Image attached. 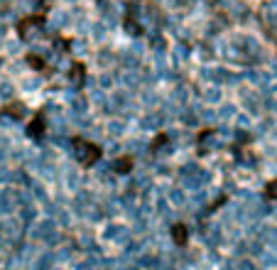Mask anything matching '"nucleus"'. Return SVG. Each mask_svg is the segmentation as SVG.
Listing matches in <instances>:
<instances>
[{
    "mask_svg": "<svg viewBox=\"0 0 277 270\" xmlns=\"http://www.w3.org/2000/svg\"><path fill=\"white\" fill-rule=\"evenodd\" d=\"M172 236H174V241H177L179 246H184V243H187V226L177 224V226L172 228Z\"/></svg>",
    "mask_w": 277,
    "mask_h": 270,
    "instance_id": "nucleus-2",
    "label": "nucleus"
},
{
    "mask_svg": "<svg viewBox=\"0 0 277 270\" xmlns=\"http://www.w3.org/2000/svg\"><path fill=\"white\" fill-rule=\"evenodd\" d=\"M116 170H118V172H130V160H128V157L118 160V162H116Z\"/></svg>",
    "mask_w": 277,
    "mask_h": 270,
    "instance_id": "nucleus-4",
    "label": "nucleus"
},
{
    "mask_svg": "<svg viewBox=\"0 0 277 270\" xmlns=\"http://www.w3.org/2000/svg\"><path fill=\"white\" fill-rule=\"evenodd\" d=\"M74 145L79 147V150H76L79 162H81V165H86V167H88V165H93V162L101 157V150H98L93 142H86V140H74Z\"/></svg>",
    "mask_w": 277,
    "mask_h": 270,
    "instance_id": "nucleus-1",
    "label": "nucleus"
},
{
    "mask_svg": "<svg viewBox=\"0 0 277 270\" xmlns=\"http://www.w3.org/2000/svg\"><path fill=\"white\" fill-rule=\"evenodd\" d=\"M40 123H44L42 113H37V116H35V121L30 123V133H32V135H40V133H42V131H40Z\"/></svg>",
    "mask_w": 277,
    "mask_h": 270,
    "instance_id": "nucleus-3",
    "label": "nucleus"
}]
</instances>
